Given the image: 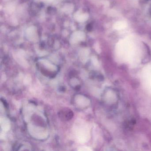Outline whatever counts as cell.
<instances>
[{"label":"cell","mask_w":151,"mask_h":151,"mask_svg":"<svg viewBox=\"0 0 151 151\" xmlns=\"http://www.w3.org/2000/svg\"><path fill=\"white\" fill-rule=\"evenodd\" d=\"M76 102L78 106L84 107L89 104V100L83 95H78L76 97Z\"/></svg>","instance_id":"cell-3"},{"label":"cell","mask_w":151,"mask_h":151,"mask_svg":"<svg viewBox=\"0 0 151 151\" xmlns=\"http://www.w3.org/2000/svg\"><path fill=\"white\" fill-rule=\"evenodd\" d=\"M149 70H147L146 71L145 73L146 74L145 75L144 78H145L147 85L150 90H151V69H149Z\"/></svg>","instance_id":"cell-5"},{"label":"cell","mask_w":151,"mask_h":151,"mask_svg":"<svg viewBox=\"0 0 151 151\" xmlns=\"http://www.w3.org/2000/svg\"><path fill=\"white\" fill-rule=\"evenodd\" d=\"M1 129L5 131H7L10 129V122L8 119L6 117L1 118Z\"/></svg>","instance_id":"cell-4"},{"label":"cell","mask_w":151,"mask_h":151,"mask_svg":"<svg viewBox=\"0 0 151 151\" xmlns=\"http://www.w3.org/2000/svg\"><path fill=\"white\" fill-rule=\"evenodd\" d=\"M28 129L31 136L37 139H44L47 137V132L41 127L33 125H29Z\"/></svg>","instance_id":"cell-1"},{"label":"cell","mask_w":151,"mask_h":151,"mask_svg":"<svg viewBox=\"0 0 151 151\" xmlns=\"http://www.w3.org/2000/svg\"><path fill=\"white\" fill-rule=\"evenodd\" d=\"M76 135L79 142L83 143L88 141L89 137V132L88 130L85 126L81 125L78 126L76 130Z\"/></svg>","instance_id":"cell-2"},{"label":"cell","mask_w":151,"mask_h":151,"mask_svg":"<svg viewBox=\"0 0 151 151\" xmlns=\"http://www.w3.org/2000/svg\"><path fill=\"white\" fill-rule=\"evenodd\" d=\"M78 151H91V149L88 148V147H87L83 146L82 147H80L79 149H78Z\"/></svg>","instance_id":"cell-6"}]
</instances>
